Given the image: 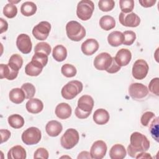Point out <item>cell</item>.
Listing matches in <instances>:
<instances>
[{
  "label": "cell",
  "mask_w": 159,
  "mask_h": 159,
  "mask_svg": "<svg viewBox=\"0 0 159 159\" xmlns=\"http://www.w3.org/2000/svg\"><path fill=\"white\" fill-rule=\"evenodd\" d=\"M63 126L60 122L57 120H50L45 126V130L47 134L50 137H57L62 131Z\"/></svg>",
  "instance_id": "obj_18"
},
{
  "label": "cell",
  "mask_w": 159,
  "mask_h": 159,
  "mask_svg": "<svg viewBox=\"0 0 159 159\" xmlns=\"http://www.w3.org/2000/svg\"><path fill=\"white\" fill-rule=\"evenodd\" d=\"M99 48L98 42L94 39H88L83 42L81 46L82 52L87 56L92 55Z\"/></svg>",
  "instance_id": "obj_14"
},
{
  "label": "cell",
  "mask_w": 159,
  "mask_h": 159,
  "mask_svg": "<svg viewBox=\"0 0 159 159\" xmlns=\"http://www.w3.org/2000/svg\"><path fill=\"white\" fill-rule=\"evenodd\" d=\"M9 98L11 102L15 104L22 103L25 98V96L23 90L19 88H16L12 89L9 94Z\"/></svg>",
  "instance_id": "obj_25"
},
{
  "label": "cell",
  "mask_w": 159,
  "mask_h": 159,
  "mask_svg": "<svg viewBox=\"0 0 159 159\" xmlns=\"http://www.w3.org/2000/svg\"><path fill=\"white\" fill-rule=\"evenodd\" d=\"M83 88V83L78 80H73L67 83L61 89V94L62 97L70 100L80 94Z\"/></svg>",
  "instance_id": "obj_3"
},
{
  "label": "cell",
  "mask_w": 159,
  "mask_h": 159,
  "mask_svg": "<svg viewBox=\"0 0 159 159\" xmlns=\"http://www.w3.org/2000/svg\"><path fill=\"white\" fill-rule=\"evenodd\" d=\"M107 42L112 47H118L123 43L124 35L119 31H113L107 36Z\"/></svg>",
  "instance_id": "obj_24"
},
{
  "label": "cell",
  "mask_w": 159,
  "mask_h": 159,
  "mask_svg": "<svg viewBox=\"0 0 159 159\" xmlns=\"http://www.w3.org/2000/svg\"><path fill=\"white\" fill-rule=\"evenodd\" d=\"M66 32L68 37L75 42L81 40L86 35L84 27L76 20H71L66 24Z\"/></svg>",
  "instance_id": "obj_2"
},
{
  "label": "cell",
  "mask_w": 159,
  "mask_h": 159,
  "mask_svg": "<svg viewBox=\"0 0 159 159\" xmlns=\"http://www.w3.org/2000/svg\"><path fill=\"white\" fill-rule=\"evenodd\" d=\"M130 144L127 147V152L130 157L135 158L140 152H146L150 148V141L143 134L133 132L130 137Z\"/></svg>",
  "instance_id": "obj_1"
},
{
  "label": "cell",
  "mask_w": 159,
  "mask_h": 159,
  "mask_svg": "<svg viewBox=\"0 0 159 159\" xmlns=\"http://www.w3.org/2000/svg\"><path fill=\"white\" fill-rule=\"evenodd\" d=\"M109 112L104 109H98L96 110L93 114V120L98 125H104L108 122L109 120Z\"/></svg>",
  "instance_id": "obj_21"
},
{
  "label": "cell",
  "mask_w": 159,
  "mask_h": 159,
  "mask_svg": "<svg viewBox=\"0 0 159 159\" xmlns=\"http://www.w3.org/2000/svg\"><path fill=\"white\" fill-rule=\"evenodd\" d=\"M3 14L7 18H13L17 14V8L15 4L9 2L4 7Z\"/></svg>",
  "instance_id": "obj_33"
},
{
  "label": "cell",
  "mask_w": 159,
  "mask_h": 159,
  "mask_svg": "<svg viewBox=\"0 0 159 159\" xmlns=\"http://www.w3.org/2000/svg\"><path fill=\"white\" fill-rule=\"evenodd\" d=\"M50 30V24L47 21H42L33 28L32 34L36 39L45 40L48 37Z\"/></svg>",
  "instance_id": "obj_10"
},
{
  "label": "cell",
  "mask_w": 159,
  "mask_h": 159,
  "mask_svg": "<svg viewBox=\"0 0 159 159\" xmlns=\"http://www.w3.org/2000/svg\"><path fill=\"white\" fill-rule=\"evenodd\" d=\"M75 114L76 116L79 118V119H86L89 116L91 113H88V112H84L80 110L78 107H76L75 111Z\"/></svg>",
  "instance_id": "obj_44"
},
{
  "label": "cell",
  "mask_w": 159,
  "mask_h": 159,
  "mask_svg": "<svg viewBox=\"0 0 159 159\" xmlns=\"http://www.w3.org/2000/svg\"><path fill=\"white\" fill-rule=\"evenodd\" d=\"M114 57H112L111 55L107 52H102L98 55L94 60V67L101 71L106 70L107 72L110 69L113 61Z\"/></svg>",
  "instance_id": "obj_7"
},
{
  "label": "cell",
  "mask_w": 159,
  "mask_h": 159,
  "mask_svg": "<svg viewBox=\"0 0 159 159\" xmlns=\"http://www.w3.org/2000/svg\"><path fill=\"white\" fill-rule=\"evenodd\" d=\"M42 138V134L37 127H30L27 129L22 134V142L27 145H32L38 143Z\"/></svg>",
  "instance_id": "obj_6"
},
{
  "label": "cell",
  "mask_w": 159,
  "mask_h": 159,
  "mask_svg": "<svg viewBox=\"0 0 159 159\" xmlns=\"http://www.w3.org/2000/svg\"><path fill=\"white\" fill-rule=\"evenodd\" d=\"M37 11L36 4L31 1L24 2L20 7V12L25 16H31Z\"/></svg>",
  "instance_id": "obj_28"
},
{
  "label": "cell",
  "mask_w": 159,
  "mask_h": 159,
  "mask_svg": "<svg viewBox=\"0 0 159 159\" xmlns=\"http://www.w3.org/2000/svg\"><path fill=\"white\" fill-rule=\"evenodd\" d=\"M21 89L24 92L26 99H32L35 93V86L30 83H25L21 86Z\"/></svg>",
  "instance_id": "obj_37"
},
{
  "label": "cell",
  "mask_w": 159,
  "mask_h": 159,
  "mask_svg": "<svg viewBox=\"0 0 159 159\" xmlns=\"http://www.w3.org/2000/svg\"><path fill=\"white\" fill-rule=\"evenodd\" d=\"M126 150L121 144L114 145L109 151V157L111 159H123L126 157Z\"/></svg>",
  "instance_id": "obj_22"
},
{
  "label": "cell",
  "mask_w": 159,
  "mask_h": 159,
  "mask_svg": "<svg viewBox=\"0 0 159 159\" xmlns=\"http://www.w3.org/2000/svg\"><path fill=\"white\" fill-rule=\"evenodd\" d=\"M120 23L125 27H136L140 23V17L134 12L125 14L120 12L119 16Z\"/></svg>",
  "instance_id": "obj_11"
},
{
  "label": "cell",
  "mask_w": 159,
  "mask_h": 159,
  "mask_svg": "<svg viewBox=\"0 0 159 159\" xmlns=\"http://www.w3.org/2000/svg\"><path fill=\"white\" fill-rule=\"evenodd\" d=\"M149 131L152 137L158 142V117H155L150 124Z\"/></svg>",
  "instance_id": "obj_35"
},
{
  "label": "cell",
  "mask_w": 159,
  "mask_h": 159,
  "mask_svg": "<svg viewBox=\"0 0 159 159\" xmlns=\"http://www.w3.org/2000/svg\"><path fill=\"white\" fill-rule=\"evenodd\" d=\"M26 151L21 145H16L11 148L7 153L8 159H25Z\"/></svg>",
  "instance_id": "obj_23"
},
{
  "label": "cell",
  "mask_w": 159,
  "mask_h": 159,
  "mask_svg": "<svg viewBox=\"0 0 159 159\" xmlns=\"http://www.w3.org/2000/svg\"><path fill=\"white\" fill-rule=\"evenodd\" d=\"M52 56L57 61H63L67 57V50L63 45H58L53 48Z\"/></svg>",
  "instance_id": "obj_26"
},
{
  "label": "cell",
  "mask_w": 159,
  "mask_h": 159,
  "mask_svg": "<svg viewBox=\"0 0 159 159\" xmlns=\"http://www.w3.org/2000/svg\"><path fill=\"white\" fill-rule=\"evenodd\" d=\"M94 106V100L89 95H83L81 96L78 101L77 107L84 112L91 113Z\"/></svg>",
  "instance_id": "obj_16"
},
{
  "label": "cell",
  "mask_w": 159,
  "mask_h": 159,
  "mask_svg": "<svg viewBox=\"0 0 159 159\" xmlns=\"http://www.w3.org/2000/svg\"><path fill=\"white\" fill-rule=\"evenodd\" d=\"M77 158L78 159H80V158H91V157L89 152H86V151H83V152H81V153H80Z\"/></svg>",
  "instance_id": "obj_48"
},
{
  "label": "cell",
  "mask_w": 159,
  "mask_h": 159,
  "mask_svg": "<svg viewBox=\"0 0 159 159\" xmlns=\"http://www.w3.org/2000/svg\"><path fill=\"white\" fill-rule=\"evenodd\" d=\"M157 1L156 0H142L139 1V3L141 4L142 6L144 7H150L153 6L155 3Z\"/></svg>",
  "instance_id": "obj_46"
},
{
  "label": "cell",
  "mask_w": 159,
  "mask_h": 159,
  "mask_svg": "<svg viewBox=\"0 0 159 159\" xmlns=\"http://www.w3.org/2000/svg\"><path fill=\"white\" fill-rule=\"evenodd\" d=\"M158 84H159V79L158 78H153L149 84H148V89L151 93H152L154 94H156L157 96L159 95L158 93Z\"/></svg>",
  "instance_id": "obj_42"
},
{
  "label": "cell",
  "mask_w": 159,
  "mask_h": 159,
  "mask_svg": "<svg viewBox=\"0 0 159 159\" xmlns=\"http://www.w3.org/2000/svg\"><path fill=\"white\" fill-rule=\"evenodd\" d=\"M115 2L113 0H100L98 2L99 9L103 12H108L114 7Z\"/></svg>",
  "instance_id": "obj_38"
},
{
  "label": "cell",
  "mask_w": 159,
  "mask_h": 159,
  "mask_svg": "<svg viewBox=\"0 0 159 159\" xmlns=\"http://www.w3.org/2000/svg\"><path fill=\"white\" fill-rule=\"evenodd\" d=\"M119 6L122 12L125 14L132 12L134 7V1L133 0H120Z\"/></svg>",
  "instance_id": "obj_36"
},
{
  "label": "cell",
  "mask_w": 159,
  "mask_h": 159,
  "mask_svg": "<svg viewBox=\"0 0 159 159\" xmlns=\"http://www.w3.org/2000/svg\"><path fill=\"white\" fill-rule=\"evenodd\" d=\"M61 73L67 78H71L76 75V68L72 65L66 63L61 66Z\"/></svg>",
  "instance_id": "obj_34"
},
{
  "label": "cell",
  "mask_w": 159,
  "mask_h": 159,
  "mask_svg": "<svg viewBox=\"0 0 159 159\" xmlns=\"http://www.w3.org/2000/svg\"><path fill=\"white\" fill-rule=\"evenodd\" d=\"M132 58L130 51L127 48H121L116 53L114 59L119 66H124L127 65Z\"/></svg>",
  "instance_id": "obj_15"
},
{
  "label": "cell",
  "mask_w": 159,
  "mask_h": 159,
  "mask_svg": "<svg viewBox=\"0 0 159 159\" xmlns=\"http://www.w3.org/2000/svg\"><path fill=\"white\" fill-rule=\"evenodd\" d=\"M49 154L48 152L44 148H39L34 153V158H43L47 159L48 158Z\"/></svg>",
  "instance_id": "obj_43"
},
{
  "label": "cell",
  "mask_w": 159,
  "mask_h": 159,
  "mask_svg": "<svg viewBox=\"0 0 159 159\" xmlns=\"http://www.w3.org/2000/svg\"><path fill=\"white\" fill-rule=\"evenodd\" d=\"M155 117V114L150 111H147L143 114V115L141 117L140 122L143 126L147 127L149 125V123L152 119L154 118Z\"/></svg>",
  "instance_id": "obj_41"
},
{
  "label": "cell",
  "mask_w": 159,
  "mask_h": 159,
  "mask_svg": "<svg viewBox=\"0 0 159 159\" xmlns=\"http://www.w3.org/2000/svg\"><path fill=\"white\" fill-rule=\"evenodd\" d=\"M42 68L33 61L28 63L25 67V72L26 75L30 76H37L42 71Z\"/></svg>",
  "instance_id": "obj_29"
},
{
  "label": "cell",
  "mask_w": 159,
  "mask_h": 159,
  "mask_svg": "<svg viewBox=\"0 0 159 159\" xmlns=\"http://www.w3.org/2000/svg\"><path fill=\"white\" fill-rule=\"evenodd\" d=\"M94 10V5L92 1L82 0L78 3L76 15L82 20H89Z\"/></svg>",
  "instance_id": "obj_4"
},
{
  "label": "cell",
  "mask_w": 159,
  "mask_h": 159,
  "mask_svg": "<svg viewBox=\"0 0 159 159\" xmlns=\"http://www.w3.org/2000/svg\"><path fill=\"white\" fill-rule=\"evenodd\" d=\"M124 42L123 44L125 45H131L136 39V34L134 31L126 30L123 32Z\"/></svg>",
  "instance_id": "obj_40"
},
{
  "label": "cell",
  "mask_w": 159,
  "mask_h": 159,
  "mask_svg": "<svg viewBox=\"0 0 159 159\" xmlns=\"http://www.w3.org/2000/svg\"><path fill=\"white\" fill-rule=\"evenodd\" d=\"M135 158H152V157L150 155V153H145V152H143L139 153L135 157Z\"/></svg>",
  "instance_id": "obj_49"
},
{
  "label": "cell",
  "mask_w": 159,
  "mask_h": 159,
  "mask_svg": "<svg viewBox=\"0 0 159 159\" xmlns=\"http://www.w3.org/2000/svg\"><path fill=\"white\" fill-rule=\"evenodd\" d=\"M19 71L12 69L8 64L0 65V78H6L8 80H13L17 78Z\"/></svg>",
  "instance_id": "obj_20"
},
{
  "label": "cell",
  "mask_w": 159,
  "mask_h": 159,
  "mask_svg": "<svg viewBox=\"0 0 159 159\" xmlns=\"http://www.w3.org/2000/svg\"><path fill=\"white\" fill-rule=\"evenodd\" d=\"M16 45L19 50L24 54L29 53L32 48L30 38L25 34H21L17 36Z\"/></svg>",
  "instance_id": "obj_13"
},
{
  "label": "cell",
  "mask_w": 159,
  "mask_h": 159,
  "mask_svg": "<svg viewBox=\"0 0 159 159\" xmlns=\"http://www.w3.org/2000/svg\"><path fill=\"white\" fill-rule=\"evenodd\" d=\"M8 123L14 129H20L24 126V119L19 114H12L7 119Z\"/></svg>",
  "instance_id": "obj_31"
},
{
  "label": "cell",
  "mask_w": 159,
  "mask_h": 159,
  "mask_svg": "<svg viewBox=\"0 0 159 159\" xmlns=\"http://www.w3.org/2000/svg\"><path fill=\"white\" fill-rule=\"evenodd\" d=\"M31 61H32L43 68L47 64L48 55L43 53L36 52L32 57Z\"/></svg>",
  "instance_id": "obj_32"
},
{
  "label": "cell",
  "mask_w": 159,
  "mask_h": 159,
  "mask_svg": "<svg viewBox=\"0 0 159 159\" xmlns=\"http://www.w3.org/2000/svg\"><path fill=\"white\" fill-rule=\"evenodd\" d=\"M1 143L6 142L11 137V132L7 129H1Z\"/></svg>",
  "instance_id": "obj_45"
},
{
  "label": "cell",
  "mask_w": 159,
  "mask_h": 159,
  "mask_svg": "<svg viewBox=\"0 0 159 159\" xmlns=\"http://www.w3.org/2000/svg\"><path fill=\"white\" fill-rule=\"evenodd\" d=\"M25 107L29 112L32 114H38L42 111L43 104L41 100L37 98H32L26 102Z\"/></svg>",
  "instance_id": "obj_19"
},
{
  "label": "cell",
  "mask_w": 159,
  "mask_h": 159,
  "mask_svg": "<svg viewBox=\"0 0 159 159\" xmlns=\"http://www.w3.org/2000/svg\"><path fill=\"white\" fill-rule=\"evenodd\" d=\"M52 48L50 45L45 42H42L40 43H38L35 48H34V52H41L46 54L47 55H49L51 52Z\"/></svg>",
  "instance_id": "obj_39"
},
{
  "label": "cell",
  "mask_w": 159,
  "mask_h": 159,
  "mask_svg": "<svg viewBox=\"0 0 159 159\" xmlns=\"http://www.w3.org/2000/svg\"><path fill=\"white\" fill-rule=\"evenodd\" d=\"M99 25L103 30L107 31L115 27L116 20L112 16L106 15L101 17Z\"/></svg>",
  "instance_id": "obj_27"
},
{
  "label": "cell",
  "mask_w": 159,
  "mask_h": 159,
  "mask_svg": "<svg viewBox=\"0 0 159 159\" xmlns=\"http://www.w3.org/2000/svg\"><path fill=\"white\" fill-rule=\"evenodd\" d=\"M149 67L147 61L143 59L136 60L132 66V76L136 80L144 79L148 71Z\"/></svg>",
  "instance_id": "obj_9"
},
{
  "label": "cell",
  "mask_w": 159,
  "mask_h": 159,
  "mask_svg": "<svg viewBox=\"0 0 159 159\" xmlns=\"http://www.w3.org/2000/svg\"><path fill=\"white\" fill-rule=\"evenodd\" d=\"M0 21H1V33L2 34L7 30L8 24L7 21L2 18L0 19Z\"/></svg>",
  "instance_id": "obj_47"
},
{
  "label": "cell",
  "mask_w": 159,
  "mask_h": 159,
  "mask_svg": "<svg viewBox=\"0 0 159 159\" xmlns=\"http://www.w3.org/2000/svg\"><path fill=\"white\" fill-rule=\"evenodd\" d=\"M107 149V145L104 141L97 140L94 142L90 149L91 158L102 159L106 155Z\"/></svg>",
  "instance_id": "obj_12"
},
{
  "label": "cell",
  "mask_w": 159,
  "mask_h": 159,
  "mask_svg": "<svg viewBox=\"0 0 159 159\" xmlns=\"http://www.w3.org/2000/svg\"><path fill=\"white\" fill-rule=\"evenodd\" d=\"M78 132L73 128L67 129L60 139V143L63 148L66 150L73 148L79 142Z\"/></svg>",
  "instance_id": "obj_5"
},
{
  "label": "cell",
  "mask_w": 159,
  "mask_h": 159,
  "mask_svg": "<svg viewBox=\"0 0 159 159\" xmlns=\"http://www.w3.org/2000/svg\"><path fill=\"white\" fill-rule=\"evenodd\" d=\"M71 106L65 102L58 104L55 107V114L60 119H66L71 116Z\"/></svg>",
  "instance_id": "obj_17"
},
{
  "label": "cell",
  "mask_w": 159,
  "mask_h": 159,
  "mask_svg": "<svg viewBox=\"0 0 159 159\" xmlns=\"http://www.w3.org/2000/svg\"><path fill=\"white\" fill-rule=\"evenodd\" d=\"M23 65V59L19 54H13L11 56L8 65L14 70L18 71L21 68Z\"/></svg>",
  "instance_id": "obj_30"
},
{
  "label": "cell",
  "mask_w": 159,
  "mask_h": 159,
  "mask_svg": "<svg viewBox=\"0 0 159 159\" xmlns=\"http://www.w3.org/2000/svg\"><path fill=\"white\" fill-rule=\"evenodd\" d=\"M129 93L134 100L140 101L147 96L148 89L146 86L142 83H134L129 88Z\"/></svg>",
  "instance_id": "obj_8"
}]
</instances>
